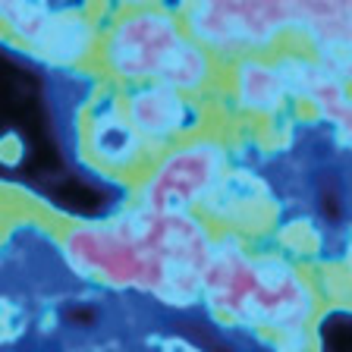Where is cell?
Listing matches in <instances>:
<instances>
[{
	"label": "cell",
	"mask_w": 352,
	"mask_h": 352,
	"mask_svg": "<svg viewBox=\"0 0 352 352\" xmlns=\"http://www.w3.org/2000/svg\"><path fill=\"white\" fill-rule=\"evenodd\" d=\"M296 19H305L318 41H352V0H192L189 7L192 32L217 47H261Z\"/></svg>",
	"instance_id": "obj_1"
},
{
	"label": "cell",
	"mask_w": 352,
	"mask_h": 352,
	"mask_svg": "<svg viewBox=\"0 0 352 352\" xmlns=\"http://www.w3.org/2000/svg\"><path fill=\"white\" fill-rule=\"evenodd\" d=\"M223 179V148L217 142H189L157 164L145 183L142 201L151 214H183Z\"/></svg>",
	"instance_id": "obj_2"
},
{
	"label": "cell",
	"mask_w": 352,
	"mask_h": 352,
	"mask_svg": "<svg viewBox=\"0 0 352 352\" xmlns=\"http://www.w3.org/2000/svg\"><path fill=\"white\" fill-rule=\"evenodd\" d=\"M179 25L161 10H139L126 16L107 38V66L129 82L154 79L164 57L179 41Z\"/></svg>",
	"instance_id": "obj_3"
},
{
	"label": "cell",
	"mask_w": 352,
	"mask_h": 352,
	"mask_svg": "<svg viewBox=\"0 0 352 352\" xmlns=\"http://www.w3.org/2000/svg\"><path fill=\"white\" fill-rule=\"evenodd\" d=\"M311 315V293L296 277L289 264L280 258L255 261V296H252V321L271 324L283 333H299Z\"/></svg>",
	"instance_id": "obj_4"
},
{
	"label": "cell",
	"mask_w": 352,
	"mask_h": 352,
	"mask_svg": "<svg viewBox=\"0 0 352 352\" xmlns=\"http://www.w3.org/2000/svg\"><path fill=\"white\" fill-rule=\"evenodd\" d=\"M201 293L208 296L211 308L233 321H252V296H255V261L245 258V252L236 242H220L211 249Z\"/></svg>",
	"instance_id": "obj_5"
},
{
	"label": "cell",
	"mask_w": 352,
	"mask_h": 352,
	"mask_svg": "<svg viewBox=\"0 0 352 352\" xmlns=\"http://www.w3.org/2000/svg\"><path fill=\"white\" fill-rule=\"evenodd\" d=\"M126 120L142 135V142H164L170 135H179L192 123V107L183 101V95L154 82V85H145L129 95Z\"/></svg>",
	"instance_id": "obj_6"
},
{
	"label": "cell",
	"mask_w": 352,
	"mask_h": 352,
	"mask_svg": "<svg viewBox=\"0 0 352 352\" xmlns=\"http://www.w3.org/2000/svg\"><path fill=\"white\" fill-rule=\"evenodd\" d=\"M88 142H91V154L107 167H132L142 151V135L117 110H107L91 123Z\"/></svg>",
	"instance_id": "obj_7"
},
{
	"label": "cell",
	"mask_w": 352,
	"mask_h": 352,
	"mask_svg": "<svg viewBox=\"0 0 352 352\" xmlns=\"http://www.w3.org/2000/svg\"><path fill=\"white\" fill-rule=\"evenodd\" d=\"M236 95H239L242 107L252 113H274L286 98L277 66L255 57L242 60L236 69Z\"/></svg>",
	"instance_id": "obj_8"
},
{
	"label": "cell",
	"mask_w": 352,
	"mask_h": 352,
	"mask_svg": "<svg viewBox=\"0 0 352 352\" xmlns=\"http://www.w3.org/2000/svg\"><path fill=\"white\" fill-rule=\"evenodd\" d=\"M208 76H211V60H208L205 47L179 38V41L173 44V51L164 57V63L154 79H157V85L170 88L176 95H183V91H198V88L208 82Z\"/></svg>",
	"instance_id": "obj_9"
},
{
	"label": "cell",
	"mask_w": 352,
	"mask_h": 352,
	"mask_svg": "<svg viewBox=\"0 0 352 352\" xmlns=\"http://www.w3.org/2000/svg\"><path fill=\"white\" fill-rule=\"evenodd\" d=\"M38 54L54 63H73V60L85 57L91 47V25L82 16H51L44 32L35 41Z\"/></svg>",
	"instance_id": "obj_10"
},
{
	"label": "cell",
	"mask_w": 352,
	"mask_h": 352,
	"mask_svg": "<svg viewBox=\"0 0 352 352\" xmlns=\"http://www.w3.org/2000/svg\"><path fill=\"white\" fill-rule=\"evenodd\" d=\"M0 13L10 19L16 35H22L29 44L38 41V35H41L47 19H51V10H47L44 0H3Z\"/></svg>",
	"instance_id": "obj_11"
},
{
	"label": "cell",
	"mask_w": 352,
	"mask_h": 352,
	"mask_svg": "<svg viewBox=\"0 0 352 352\" xmlns=\"http://www.w3.org/2000/svg\"><path fill=\"white\" fill-rule=\"evenodd\" d=\"M318 51H321L318 63L333 79L337 82L352 79V41H346V38H327V41H318Z\"/></svg>",
	"instance_id": "obj_12"
},
{
	"label": "cell",
	"mask_w": 352,
	"mask_h": 352,
	"mask_svg": "<svg viewBox=\"0 0 352 352\" xmlns=\"http://www.w3.org/2000/svg\"><path fill=\"white\" fill-rule=\"evenodd\" d=\"M167 352H195V349H189L186 343H170V346H167Z\"/></svg>",
	"instance_id": "obj_13"
},
{
	"label": "cell",
	"mask_w": 352,
	"mask_h": 352,
	"mask_svg": "<svg viewBox=\"0 0 352 352\" xmlns=\"http://www.w3.org/2000/svg\"><path fill=\"white\" fill-rule=\"evenodd\" d=\"M123 3H132V7H142V3H148V0H123Z\"/></svg>",
	"instance_id": "obj_14"
}]
</instances>
